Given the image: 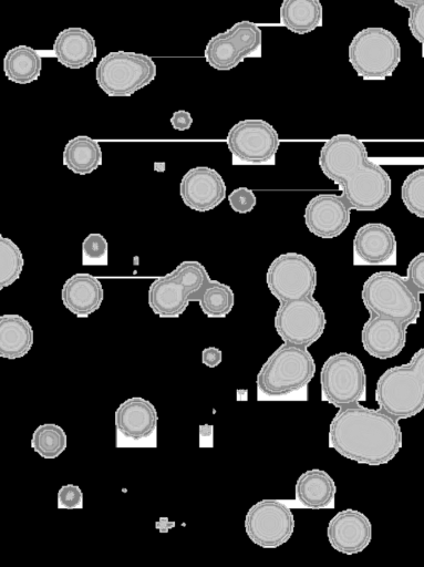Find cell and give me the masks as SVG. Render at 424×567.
<instances>
[{
    "mask_svg": "<svg viewBox=\"0 0 424 567\" xmlns=\"http://www.w3.org/2000/svg\"><path fill=\"white\" fill-rule=\"evenodd\" d=\"M210 280L197 260L182 261L174 270L157 277L148 288V306L161 318H178L192 296Z\"/></svg>",
    "mask_w": 424,
    "mask_h": 567,
    "instance_id": "cell-7",
    "label": "cell"
},
{
    "mask_svg": "<svg viewBox=\"0 0 424 567\" xmlns=\"http://www.w3.org/2000/svg\"><path fill=\"white\" fill-rule=\"evenodd\" d=\"M223 361V351L216 347H207L201 351V363L208 368H216Z\"/></svg>",
    "mask_w": 424,
    "mask_h": 567,
    "instance_id": "cell-38",
    "label": "cell"
},
{
    "mask_svg": "<svg viewBox=\"0 0 424 567\" xmlns=\"http://www.w3.org/2000/svg\"><path fill=\"white\" fill-rule=\"evenodd\" d=\"M337 485L323 470L311 468L302 473L294 486L298 504L310 509H331L335 505Z\"/></svg>",
    "mask_w": 424,
    "mask_h": 567,
    "instance_id": "cell-23",
    "label": "cell"
},
{
    "mask_svg": "<svg viewBox=\"0 0 424 567\" xmlns=\"http://www.w3.org/2000/svg\"><path fill=\"white\" fill-rule=\"evenodd\" d=\"M394 3H396L397 6L402 7V8H405V9H411L413 8L414 6L418 4L420 2H422L423 0H393Z\"/></svg>",
    "mask_w": 424,
    "mask_h": 567,
    "instance_id": "cell-40",
    "label": "cell"
},
{
    "mask_svg": "<svg viewBox=\"0 0 424 567\" xmlns=\"http://www.w3.org/2000/svg\"><path fill=\"white\" fill-rule=\"evenodd\" d=\"M361 299L370 313L395 319L407 327L420 318V293L406 277L393 271H378L368 277Z\"/></svg>",
    "mask_w": 424,
    "mask_h": 567,
    "instance_id": "cell-5",
    "label": "cell"
},
{
    "mask_svg": "<svg viewBox=\"0 0 424 567\" xmlns=\"http://www.w3.org/2000/svg\"><path fill=\"white\" fill-rule=\"evenodd\" d=\"M108 244L100 233L89 234L82 243L83 266H107Z\"/></svg>",
    "mask_w": 424,
    "mask_h": 567,
    "instance_id": "cell-32",
    "label": "cell"
},
{
    "mask_svg": "<svg viewBox=\"0 0 424 567\" xmlns=\"http://www.w3.org/2000/svg\"><path fill=\"white\" fill-rule=\"evenodd\" d=\"M116 447H156V408L149 401L133 396L122 402L114 414Z\"/></svg>",
    "mask_w": 424,
    "mask_h": 567,
    "instance_id": "cell-15",
    "label": "cell"
},
{
    "mask_svg": "<svg viewBox=\"0 0 424 567\" xmlns=\"http://www.w3.org/2000/svg\"><path fill=\"white\" fill-rule=\"evenodd\" d=\"M409 11V29L412 35L422 44V56L424 58V0Z\"/></svg>",
    "mask_w": 424,
    "mask_h": 567,
    "instance_id": "cell-36",
    "label": "cell"
},
{
    "mask_svg": "<svg viewBox=\"0 0 424 567\" xmlns=\"http://www.w3.org/2000/svg\"><path fill=\"white\" fill-rule=\"evenodd\" d=\"M406 329L407 326L395 319L370 313L361 330V342L370 355L390 359L403 350Z\"/></svg>",
    "mask_w": 424,
    "mask_h": 567,
    "instance_id": "cell-20",
    "label": "cell"
},
{
    "mask_svg": "<svg viewBox=\"0 0 424 567\" xmlns=\"http://www.w3.org/2000/svg\"><path fill=\"white\" fill-rule=\"evenodd\" d=\"M179 195L188 208L208 212L226 198V184L216 169L196 166L188 169L182 177Z\"/></svg>",
    "mask_w": 424,
    "mask_h": 567,
    "instance_id": "cell-18",
    "label": "cell"
},
{
    "mask_svg": "<svg viewBox=\"0 0 424 567\" xmlns=\"http://www.w3.org/2000/svg\"><path fill=\"white\" fill-rule=\"evenodd\" d=\"M379 408L401 420L424 409V348L416 351L406 364L385 370L376 382Z\"/></svg>",
    "mask_w": 424,
    "mask_h": 567,
    "instance_id": "cell-4",
    "label": "cell"
},
{
    "mask_svg": "<svg viewBox=\"0 0 424 567\" xmlns=\"http://www.w3.org/2000/svg\"><path fill=\"white\" fill-rule=\"evenodd\" d=\"M319 165L340 187L352 209L376 210L391 197V177L368 157L364 143L354 135L337 134L324 142Z\"/></svg>",
    "mask_w": 424,
    "mask_h": 567,
    "instance_id": "cell-1",
    "label": "cell"
},
{
    "mask_svg": "<svg viewBox=\"0 0 424 567\" xmlns=\"http://www.w3.org/2000/svg\"><path fill=\"white\" fill-rule=\"evenodd\" d=\"M327 536L337 551L344 555L358 554L363 551L372 539V524L362 512L347 508L330 519Z\"/></svg>",
    "mask_w": 424,
    "mask_h": 567,
    "instance_id": "cell-19",
    "label": "cell"
},
{
    "mask_svg": "<svg viewBox=\"0 0 424 567\" xmlns=\"http://www.w3.org/2000/svg\"><path fill=\"white\" fill-rule=\"evenodd\" d=\"M226 143L234 165H272L276 163L280 138L267 121L247 118L231 126Z\"/></svg>",
    "mask_w": 424,
    "mask_h": 567,
    "instance_id": "cell-10",
    "label": "cell"
},
{
    "mask_svg": "<svg viewBox=\"0 0 424 567\" xmlns=\"http://www.w3.org/2000/svg\"><path fill=\"white\" fill-rule=\"evenodd\" d=\"M314 372V359L307 348L283 342L257 374V400L306 401Z\"/></svg>",
    "mask_w": 424,
    "mask_h": 567,
    "instance_id": "cell-3",
    "label": "cell"
},
{
    "mask_svg": "<svg viewBox=\"0 0 424 567\" xmlns=\"http://www.w3.org/2000/svg\"><path fill=\"white\" fill-rule=\"evenodd\" d=\"M62 155L63 165L77 175L93 173L103 161L99 142L87 135L71 138L65 144Z\"/></svg>",
    "mask_w": 424,
    "mask_h": 567,
    "instance_id": "cell-26",
    "label": "cell"
},
{
    "mask_svg": "<svg viewBox=\"0 0 424 567\" xmlns=\"http://www.w3.org/2000/svg\"><path fill=\"white\" fill-rule=\"evenodd\" d=\"M321 400L341 408L366 400V375L360 359L349 352L330 355L320 371Z\"/></svg>",
    "mask_w": 424,
    "mask_h": 567,
    "instance_id": "cell-9",
    "label": "cell"
},
{
    "mask_svg": "<svg viewBox=\"0 0 424 567\" xmlns=\"http://www.w3.org/2000/svg\"><path fill=\"white\" fill-rule=\"evenodd\" d=\"M349 62L364 81H384L392 76L401 62V45L387 29L369 27L351 40Z\"/></svg>",
    "mask_w": 424,
    "mask_h": 567,
    "instance_id": "cell-6",
    "label": "cell"
},
{
    "mask_svg": "<svg viewBox=\"0 0 424 567\" xmlns=\"http://www.w3.org/2000/svg\"><path fill=\"white\" fill-rule=\"evenodd\" d=\"M351 209L343 194H318L306 206L304 223L312 235L320 238H334L348 228Z\"/></svg>",
    "mask_w": 424,
    "mask_h": 567,
    "instance_id": "cell-16",
    "label": "cell"
},
{
    "mask_svg": "<svg viewBox=\"0 0 424 567\" xmlns=\"http://www.w3.org/2000/svg\"><path fill=\"white\" fill-rule=\"evenodd\" d=\"M2 65L9 81L28 84L39 79L42 71V56L32 47L20 44L7 51Z\"/></svg>",
    "mask_w": 424,
    "mask_h": 567,
    "instance_id": "cell-27",
    "label": "cell"
},
{
    "mask_svg": "<svg viewBox=\"0 0 424 567\" xmlns=\"http://www.w3.org/2000/svg\"><path fill=\"white\" fill-rule=\"evenodd\" d=\"M83 507V493L80 486L65 484L58 491V508L74 509Z\"/></svg>",
    "mask_w": 424,
    "mask_h": 567,
    "instance_id": "cell-34",
    "label": "cell"
},
{
    "mask_svg": "<svg viewBox=\"0 0 424 567\" xmlns=\"http://www.w3.org/2000/svg\"><path fill=\"white\" fill-rule=\"evenodd\" d=\"M228 202L234 212L247 214L256 207L257 197L252 189L241 186L229 194Z\"/></svg>",
    "mask_w": 424,
    "mask_h": 567,
    "instance_id": "cell-33",
    "label": "cell"
},
{
    "mask_svg": "<svg viewBox=\"0 0 424 567\" xmlns=\"http://www.w3.org/2000/svg\"><path fill=\"white\" fill-rule=\"evenodd\" d=\"M104 298L101 281L86 272L74 274L61 290L63 306L77 318H87L100 309Z\"/></svg>",
    "mask_w": 424,
    "mask_h": 567,
    "instance_id": "cell-22",
    "label": "cell"
},
{
    "mask_svg": "<svg viewBox=\"0 0 424 567\" xmlns=\"http://www.w3.org/2000/svg\"><path fill=\"white\" fill-rule=\"evenodd\" d=\"M397 261V243L392 229L382 223L361 226L353 239L355 266H394Z\"/></svg>",
    "mask_w": 424,
    "mask_h": 567,
    "instance_id": "cell-17",
    "label": "cell"
},
{
    "mask_svg": "<svg viewBox=\"0 0 424 567\" xmlns=\"http://www.w3.org/2000/svg\"><path fill=\"white\" fill-rule=\"evenodd\" d=\"M157 74L153 59L143 53L114 51L95 68L100 89L111 97H127L151 84Z\"/></svg>",
    "mask_w": 424,
    "mask_h": 567,
    "instance_id": "cell-8",
    "label": "cell"
},
{
    "mask_svg": "<svg viewBox=\"0 0 424 567\" xmlns=\"http://www.w3.org/2000/svg\"><path fill=\"white\" fill-rule=\"evenodd\" d=\"M401 198L411 214L424 218V168L406 176L401 186Z\"/></svg>",
    "mask_w": 424,
    "mask_h": 567,
    "instance_id": "cell-31",
    "label": "cell"
},
{
    "mask_svg": "<svg viewBox=\"0 0 424 567\" xmlns=\"http://www.w3.org/2000/svg\"><path fill=\"white\" fill-rule=\"evenodd\" d=\"M280 24L302 35L323 23V8L320 0H282L279 11Z\"/></svg>",
    "mask_w": 424,
    "mask_h": 567,
    "instance_id": "cell-25",
    "label": "cell"
},
{
    "mask_svg": "<svg viewBox=\"0 0 424 567\" xmlns=\"http://www.w3.org/2000/svg\"><path fill=\"white\" fill-rule=\"evenodd\" d=\"M190 301H197L208 318H225L232 310L235 295L230 286L210 279L192 296Z\"/></svg>",
    "mask_w": 424,
    "mask_h": 567,
    "instance_id": "cell-28",
    "label": "cell"
},
{
    "mask_svg": "<svg viewBox=\"0 0 424 567\" xmlns=\"http://www.w3.org/2000/svg\"><path fill=\"white\" fill-rule=\"evenodd\" d=\"M214 446V425L200 424L199 425V447Z\"/></svg>",
    "mask_w": 424,
    "mask_h": 567,
    "instance_id": "cell-39",
    "label": "cell"
},
{
    "mask_svg": "<svg viewBox=\"0 0 424 567\" xmlns=\"http://www.w3.org/2000/svg\"><path fill=\"white\" fill-rule=\"evenodd\" d=\"M68 445L64 430L55 423L39 425L32 433L31 447L45 460L56 458Z\"/></svg>",
    "mask_w": 424,
    "mask_h": 567,
    "instance_id": "cell-29",
    "label": "cell"
},
{
    "mask_svg": "<svg viewBox=\"0 0 424 567\" xmlns=\"http://www.w3.org/2000/svg\"><path fill=\"white\" fill-rule=\"evenodd\" d=\"M169 121L173 128L177 131L189 130L193 124L192 114L185 110L175 111Z\"/></svg>",
    "mask_w": 424,
    "mask_h": 567,
    "instance_id": "cell-37",
    "label": "cell"
},
{
    "mask_svg": "<svg viewBox=\"0 0 424 567\" xmlns=\"http://www.w3.org/2000/svg\"><path fill=\"white\" fill-rule=\"evenodd\" d=\"M23 256L20 248L10 238L0 236V289L12 285L19 279L23 268Z\"/></svg>",
    "mask_w": 424,
    "mask_h": 567,
    "instance_id": "cell-30",
    "label": "cell"
},
{
    "mask_svg": "<svg viewBox=\"0 0 424 567\" xmlns=\"http://www.w3.org/2000/svg\"><path fill=\"white\" fill-rule=\"evenodd\" d=\"M266 282L280 302L310 297L317 287L316 266L304 255L286 252L271 261Z\"/></svg>",
    "mask_w": 424,
    "mask_h": 567,
    "instance_id": "cell-13",
    "label": "cell"
},
{
    "mask_svg": "<svg viewBox=\"0 0 424 567\" xmlns=\"http://www.w3.org/2000/svg\"><path fill=\"white\" fill-rule=\"evenodd\" d=\"M262 32L251 21L236 22L208 40L204 58L217 71H230L247 58H260Z\"/></svg>",
    "mask_w": 424,
    "mask_h": 567,
    "instance_id": "cell-11",
    "label": "cell"
},
{
    "mask_svg": "<svg viewBox=\"0 0 424 567\" xmlns=\"http://www.w3.org/2000/svg\"><path fill=\"white\" fill-rule=\"evenodd\" d=\"M30 322L20 315L0 317V357L9 360L24 357L33 346Z\"/></svg>",
    "mask_w": 424,
    "mask_h": 567,
    "instance_id": "cell-24",
    "label": "cell"
},
{
    "mask_svg": "<svg viewBox=\"0 0 424 567\" xmlns=\"http://www.w3.org/2000/svg\"><path fill=\"white\" fill-rule=\"evenodd\" d=\"M325 315L312 297L280 302L275 316V328L286 343L308 348L322 336Z\"/></svg>",
    "mask_w": 424,
    "mask_h": 567,
    "instance_id": "cell-12",
    "label": "cell"
},
{
    "mask_svg": "<svg viewBox=\"0 0 424 567\" xmlns=\"http://www.w3.org/2000/svg\"><path fill=\"white\" fill-rule=\"evenodd\" d=\"M52 53L63 66L79 70L95 60L97 55L96 41L86 29L70 27L58 33L52 45Z\"/></svg>",
    "mask_w": 424,
    "mask_h": 567,
    "instance_id": "cell-21",
    "label": "cell"
},
{
    "mask_svg": "<svg viewBox=\"0 0 424 567\" xmlns=\"http://www.w3.org/2000/svg\"><path fill=\"white\" fill-rule=\"evenodd\" d=\"M245 530L254 544L262 548H277L293 534L292 511L283 501L261 499L248 509Z\"/></svg>",
    "mask_w": 424,
    "mask_h": 567,
    "instance_id": "cell-14",
    "label": "cell"
},
{
    "mask_svg": "<svg viewBox=\"0 0 424 567\" xmlns=\"http://www.w3.org/2000/svg\"><path fill=\"white\" fill-rule=\"evenodd\" d=\"M406 279L420 295L424 293V252L411 259L406 269Z\"/></svg>",
    "mask_w": 424,
    "mask_h": 567,
    "instance_id": "cell-35",
    "label": "cell"
},
{
    "mask_svg": "<svg viewBox=\"0 0 424 567\" xmlns=\"http://www.w3.org/2000/svg\"><path fill=\"white\" fill-rule=\"evenodd\" d=\"M328 444L348 460L378 466L399 453L402 431L399 419L354 403L341 406L331 420Z\"/></svg>",
    "mask_w": 424,
    "mask_h": 567,
    "instance_id": "cell-2",
    "label": "cell"
}]
</instances>
